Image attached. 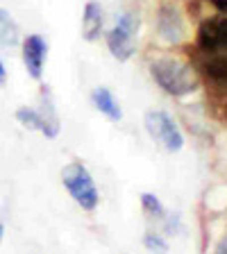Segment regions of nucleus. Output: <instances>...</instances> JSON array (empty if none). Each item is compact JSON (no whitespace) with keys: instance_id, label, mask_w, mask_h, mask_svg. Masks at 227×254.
Masks as SVG:
<instances>
[{"instance_id":"f257e3e1","label":"nucleus","mask_w":227,"mask_h":254,"mask_svg":"<svg viewBox=\"0 0 227 254\" xmlns=\"http://www.w3.org/2000/svg\"><path fill=\"white\" fill-rule=\"evenodd\" d=\"M150 73L166 93L170 95H186L198 89V77L189 64L175 57H159L150 64Z\"/></svg>"},{"instance_id":"f03ea898","label":"nucleus","mask_w":227,"mask_h":254,"mask_svg":"<svg viewBox=\"0 0 227 254\" xmlns=\"http://www.w3.org/2000/svg\"><path fill=\"white\" fill-rule=\"evenodd\" d=\"M62 180H64V186L69 189V193L75 197V202L82 209L93 211L98 206V190H95V184L91 180L89 170L82 164H69L62 170Z\"/></svg>"},{"instance_id":"7ed1b4c3","label":"nucleus","mask_w":227,"mask_h":254,"mask_svg":"<svg viewBox=\"0 0 227 254\" xmlns=\"http://www.w3.org/2000/svg\"><path fill=\"white\" fill-rule=\"evenodd\" d=\"M137 32H139V18L134 14H123L118 23L107 34V46L111 55L118 62H127L134 55L137 48Z\"/></svg>"},{"instance_id":"20e7f679","label":"nucleus","mask_w":227,"mask_h":254,"mask_svg":"<svg viewBox=\"0 0 227 254\" xmlns=\"http://www.w3.org/2000/svg\"><path fill=\"white\" fill-rule=\"evenodd\" d=\"M146 129L168 152H180L182 145H184V138H182L180 129H177V125H175L173 118L166 111H148L146 114Z\"/></svg>"},{"instance_id":"39448f33","label":"nucleus","mask_w":227,"mask_h":254,"mask_svg":"<svg viewBox=\"0 0 227 254\" xmlns=\"http://www.w3.org/2000/svg\"><path fill=\"white\" fill-rule=\"evenodd\" d=\"M198 46L205 53L227 50V16L225 14L200 23V27H198Z\"/></svg>"},{"instance_id":"423d86ee","label":"nucleus","mask_w":227,"mask_h":254,"mask_svg":"<svg viewBox=\"0 0 227 254\" xmlns=\"http://www.w3.org/2000/svg\"><path fill=\"white\" fill-rule=\"evenodd\" d=\"M46 53H48V43L43 41L41 34H30V37L23 41V62H25L27 73L34 79H41Z\"/></svg>"},{"instance_id":"0eeeda50","label":"nucleus","mask_w":227,"mask_h":254,"mask_svg":"<svg viewBox=\"0 0 227 254\" xmlns=\"http://www.w3.org/2000/svg\"><path fill=\"white\" fill-rule=\"evenodd\" d=\"M157 27H159V34L164 37V41L168 43H180L182 37H184V23H182V16L175 7H168V5L161 7Z\"/></svg>"},{"instance_id":"6e6552de","label":"nucleus","mask_w":227,"mask_h":254,"mask_svg":"<svg viewBox=\"0 0 227 254\" xmlns=\"http://www.w3.org/2000/svg\"><path fill=\"white\" fill-rule=\"evenodd\" d=\"M39 116H41V121H43L41 132L46 134L48 138L57 136L59 134V118H57V111H55L53 95H50V91L48 89L41 91V111H39Z\"/></svg>"},{"instance_id":"1a4fd4ad","label":"nucleus","mask_w":227,"mask_h":254,"mask_svg":"<svg viewBox=\"0 0 227 254\" xmlns=\"http://www.w3.org/2000/svg\"><path fill=\"white\" fill-rule=\"evenodd\" d=\"M91 100H93L95 109L100 111V114H105L107 118H111V121H121L123 118L121 107H118V102L114 100V95H111L109 89H105V86L95 89L93 93H91Z\"/></svg>"},{"instance_id":"9d476101","label":"nucleus","mask_w":227,"mask_h":254,"mask_svg":"<svg viewBox=\"0 0 227 254\" xmlns=\"http://www.w3.org/2000/svg\"><path fill=\"white\" fill-rule=\"evenodd\" d=\"M102 30V7L98 2H86L84 7V18H82V34L86 41L98 39Z\"/></svg>"},{"instance_id":"9b49d317","label":"nucleus","mask_w":227,"mask_h":254,"mask_svg":"<svg viewBox=\"0 0 227 254\" xmlns=\"http://www.w3.org/2000/svg\"><path fill=\"white\" fill-rule=\"evenodd\" d=\"M18 43V25L14 23L11 14L0 7V46L11 48Z\"/></svg>"},{"instance_id":"f8f14e48","label":"nucleus","mask_w":227,"mask_h":254,"mask_svg":"<svg viewBox=\"0 0 227 254\" xmlns=\"http://www.w3.org/2000/svg\"><path fill=\"white\" fill-rule=\"evenodd\" d=\"M16 121L23 123V125L30 127V129H41L43 127V121H41V116H39V111L27 109V107H21V109L16 111Z\"/></svg>"},{"instance_id":"ddd939ff","label":"nucleus","mask_w":227,"mask_h":254,"mask_svg":"<svg viewBox=\"0 0 227 254\" xmlns=\"http://www.w3.org/2000/svg\"><path fill=\"white\" fill-rule=\"evenodd\" d=\"M141 204H143V209H146V213H150V216H154V218L164 216V206H161V202H159L152 193H143Z\"/></svg>"},{"instance_id":"4468645a","label":"nucleus","mask_w":227,"mask_h":254,"mask_svg":"<svg viewBox=\"0 0 227 254\" xmlns=\"http://www.w3.org/2000/svg\"><path fill=\"white\" fill-rule=\"evenodd\" d=\"M143 243H146V248H148V250H152V252H157V254H166V252H168L166 241L161 236H154V234H146V236H143Z\"/></svg>"},{"instance_id":"2eb2a0df","label":"nucleus","mask_w":227,"mask_h":254,"mask_svg":"<svg viewBox=\"0 0 227 254\" xmlns=\"http://www.w3.org/2000/svg\"><path fill=\"white\" fill-rule=\"evenodd\" d=\"M209 2H212V5L216 7V9L221 11V14H225V16H227V0H209Z\"/></svg>"},{"instance_id":"dca6fc26","label":"nucleus","mask_w":227,"mask_h":254,"mask_svg":"<svg viewBox=\"0 0 227 254\" xmlns=\"http://www.w3.org/2000/svg\"><path fill=\"white\" fill-rule=\"evenodd\" d=\"M214 254H227V236L221 238V243L216 245V252H214Z\"/></svg>"},{"instance_id":"f3484780","label":"nucleus","mask_w":227,"mask_h":254,"mask_svg":"<svg viewBox=\"0 0 227 254\" xmlns=\"http://www.w3.org/2000/svg\"><path fill=\"white\" fill-rule=\"evenodd\" d=\"M7 82V70H5V64L0 62V86H5Z\"/></svg>"},{"instance_id":"a211bd4d","label":"nucleus","mask_w":227,"mask_h":254,"mask_svg":"<svg viewBox=\"0 0 227 254\" xmlns=\"http://www.w3.org/2000/svg\"><path fill=\"white\" fill-rule=\"evenodd\" d=\"M2 236H5V225L0 222V243H2Z\"/></svg>"}]
</instances>
